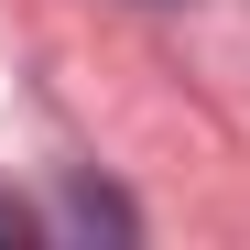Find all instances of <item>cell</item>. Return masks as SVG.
Segmentation results:
<instances>
[{
	"mask_svg": "<svg viewBox=\"0 0 250 250\" xmlns=\"http://www.w3.org/2000/svg\"><path fill=\"white\" fill-rule=\"evenodd\" d=\"M65 229H76V239H142L131 196H109V185H65Z\"/></svg>",
	"mask_w": 250,
	"mask_h": 250,
	"instance_id": "cell-1",
	"label": "cell"
},
{
	"mask_svg": "<svg viewBox=\"0 0 250 250\" xmlns=\"http://www.w3.org/2000/svg\"><path fill=\"white\" fill-rule=\"evenodd\" d=\"M33 239H44V218H33L22 196H0V250H33Z\"/></svg>",
	"mask_w": 250,
	"mask_h": 250,
	"instance_id": "cell-2",
	"label": "cell"
}]
</instances>
